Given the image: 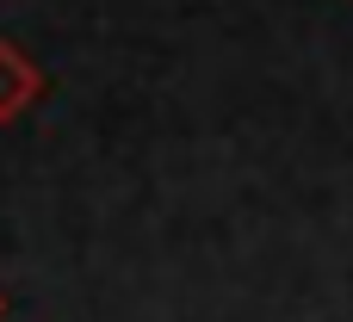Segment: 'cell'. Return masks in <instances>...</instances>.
<instances>
[{"label":"cell","mask_w":353,"mask_h":322,"mask_svg":"<svg viewBox=\"0 0 353 322\" xmlns=\"http://www.w3.org/2000/svg\"><path fill=\"white\" fill-rule=\"evenodd\" d=\"M37 99H43V68L19 50L12 37H0V124L25 118Z\"/></svg>","instance_id":"cell-1"},{"label":"cell","mask_w":353,"mask_h":322,"mask_svg":"<svg viewBox=\"0 0 353 322\" xmlns=\"http://www.w3.org/2000/svg\"><path fill=\"white\" fill-rule=\"evenodd\" d=\"M0 322H6V292H0Z\"/></svg>","instance_id":"cell-2"}]
</instances>
